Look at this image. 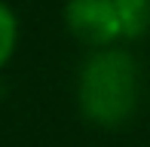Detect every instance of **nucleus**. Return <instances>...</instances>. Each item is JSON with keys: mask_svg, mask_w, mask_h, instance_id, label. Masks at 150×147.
I'll list each match as a JSON object with an SVG mask.
<instances>
[{"mask_svg": "<svg viewBox=\"0 0 150 147\" xmlns=\"http://www.w3.org/2000/svg\"><path fill=\"white\" fill-rule=\"evenodd\" d=\"M141 95V71L129 49L104 46L83 61L77 77V104L89 123L117 129L132 119Z\"/></svg>", "mask_w": 150, "mask_h": 147, "instance_id": "1", "label": "nucleus"}, {"mask_svg": "<svg viewBox=\"0 0 150 147\" xmlns=\"http://www.w3.org/2000/svg\"><path fill=\"white\" fill-rule=\"evenodd\" d=\"M64 25L71 37L89 49L117 46V40H122V25L113 0H67Z\"/></svg>", "mask_w": 150, "mask_h": 147, "instance_id": "2", "label": "nucleus"}, {"mask_svg": "<svg viewBox=\"0 0 150 147\" xmlns=\"http://www.w3.org/2000/svg\"><path fill=\"white\" fill-rule=\"evenodd\" d=\"M113 6L126 40H138L150 31V0H113Z\"/></svg>", "mask_w": 150, "mask_h": 147, "instance_id": "3", "label": "nucleus"}, {"mask_svg": "<svg viewBox=\"0 0 150 147\" xmlns=\"http://www.w3.org/2000/svg\"><path fill=\"white\" fill-rule=\"evenodd\" d=\"M18 46V18L6 0H0V68H6Z\"/></svg>", "mask_w": 150, "mask_h": 147, "instance_id": "4", "label": "nucleus"}]
</instances>
